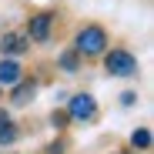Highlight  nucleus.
<instances>
[{
    "mask_svg": "<svg viewBox=\"0 0 154 154\" xmlns=\"http://www.w3.org/2000/svg\"><path fill=\"white\" fill-rule=\"evenodd\" d=\"M134 97H137L134 91H127V94H121V104H134Z\"/></svg>",
    "mask_w": 154,
    "mask_h": 154,
    "instance_id": "obj_12",
    "label": "nucleus"
},
{
    "mask_svg": "<svg viewBox=\"0 0 154 154\" xmlns=\"http://www.w3.org/2000/svg\"><path fill=\"white\" fill-rule=\"evenodd\" d=\"M17 141V127L7 121V124H0V144H14Z\"/></svg>",
    "mask_w": 154,
    "mask_h": 154,
    "instance_id": "obj_9",
    "label": "nucleus"
},
{
    "mask_svg": "<svg viewBox=\"0 0 154 154\" xmlns=\"http://www.w3.org/2000/svg\"><path fill=\"white\" fill-rule=\"evenodd\" d=\"M0 124H7V114H4V107H0Z\"/></svg>",
    "mask_w": 154,
    "mask_h": 154,
    "instance_id": "obj_14",
    "label": "nucleus"
},
{
    "mask_svg": "<svg viewBox=\"0 0 154 154\" xmlns=\"http://www.w3.org/2000/svg\"><path fill=\"white\" fill-rule=\"evenodd\" d=\"M50 124H54L57 131H60V127H67V114H64V111H54V114H50Z\"/></svg>",
    "mask_w": 154,
    "mask_h": 154,
    "instance_id": "obj_11",
    "label": "nucleus"
},
{
    "mask_svg": "<svg viewBox=\"0 0 154 154\" xmlns=\"http://www.w3.org/2000/svg\"><path fill=\"white\" fill-rule=\"evenodd\" d=\"M60 67H64L67 74H77V54H74V50H67V54H60Z\"/></svg>",
    "mask_w": 154,
    "mask_h": 154,
    "instance_id": "obj_10",
    "label": "nucleus"
},
{
    "mask_svg": "<svg viewBox=\"0 0 154 154\" xmlns=\"http://www.w3.org/2000/svg\"><path fill=\"white\" fill-rule=\"evenodd\" d=\"M104 44H107V34L100 30V27H84L81 34H77V50H81V54H87V57L100 54V50H104Z\"/></svg>",
    "mask_w": 154,
    "mask_h": 154,
    "instance_id": "obj_2",
    "label": "nucleus"
},
{
    "mask_svg": "<svg viewBox=\"0 0 154 154\" xmlns=\"http://www.w3.org/2000/svg\"><path fill=\"white\" fill-rule=\"evenodd\" d=\"M0 84H4V87L20 84V64H14V60H0Z\"/></svg>",
    "mask_w": 154,
    "mask_h": 154,
    "instance_id": "obj_6",
    "label": "nucleus"
},
{
    "mask_svg": "<svg viewBox=\"0 0 154 154\" xmlns=\"http://www.w3.org/2000/svg\"><path fill=\"white\" fill-rule=\"evenodd\" d=\"M104 67H107V74H114V77H131V74H137V60L127 54V50H111V54L104 57Z\"/></svg>",
    "mask_w": 154,
    "mask_h": 154,
    "instance_id": "obj_1",
    "label": "nucleus"
},
{
    "mask_svg": "<svg viewBox=\"0 0 154 154\" xmlns=\"http://www.w3.org/2000/svg\"><path fill=\"white\" fill-rule=\"evenodd\" d=\"M23 50H27V34H4L0 54H23Z\"/></svg>",
    "mask_w": 154,
    "mask_h": 154,
    "instance_id": "obj_5",
    "label": "nucleus"
},
{
    "mask_svg": "<svg viewBox=\"0 0 154 154\" xmlns=\"http://www.w3.org/2000/svg\"><path fill=\"white\" fill-rule=\"evenodd\" d=\"M50 14H37V17H30V27H27V34L34 37V40H47V34H50Z\"/></svg>",
    "mask_w": 154,
    "mask_h": 154,
    "instance_id": "obj_4",
    "label": "nucleus"
},
{
    "mask_svg": "<svg viewBox=\"0 0 154 154\" xmlns=\"http://www.w3.org/2000/svg\"><path fill=\"white\" fill-rule=\"evenodd\" d=\"M30 97H34V84L23 81V84H17V87H14V104H27Z\"/></svg>",
    "mask_w": 154,
    "mask_h": 154,
    "instance_id": "obj_7",
    "label": "nucleus"
},
{
    "mask_svg": "<svg viewBox=\"0 0 154 154\" xmlns=\"http://www.w3.org/2000/svg\"><path fill=\"white\" fill-rule=\"evenodd\" d=\"M131 144L134 147H151V131L147 127H137V131L131 134Z\"/></svg>",
    "mask_w": 154,
    "mask_h": 154,
    "instance_id": "obj_8",
    "label": "nucleus"
},
{
    "mask_svg": "<svg viewBox=\"0 0 154 154\" xmlns=\"http://www.w3.org/2000/svg\"><path fill=\"white\" fill-rule=\"evenodd\" d=\"M47 154H64V147H60V144H50V147H47Z\"/></svg>",
    "mask_w": 154,
    "mask_h": 154,
    "instance_id": "obj_13",
    "label": "nucleus"
},
{
    "mask_svg": "<svg viewBox=\"0 0 154 154\" xmlns=\"http://www.w3.org/2000/svg\"><path fill=\"white\" fill-rule=\"evenodd\" d=\"M94 114H97V104H94L91 94H74V97H70L67 117H74V121H91Z\"/></svg>",
    "mask_w": 154,
    "mask_h": 154,
    "instance_id": "obj_3",
    "label": "nucleus"
}]
</instances>
